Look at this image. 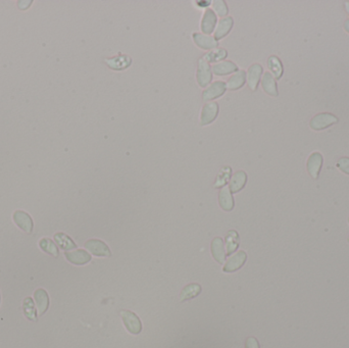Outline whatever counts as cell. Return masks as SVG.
Here are the masks:
<instances>
[{"label": "cell", "instance_id": "17", "mask_svg": "<svg viewBox=\"0 0 349 348\" xmlns=\"http://www.w3.org/2000/svg\"><path fill=\"white\" fill-rule=\"evenodd\" d=\"M261 86L263 90L271 96H278V88L274 76L266 72L261 79Z\"/></svg>", "mask_w": 349, "mask_h": 348}, {"label": "cell", "instance_id": "20", "mask_svg": "<svg viewBox=\"0 0 349 348\" xmlns=\"http://www.w3.org/2000/svg\"><path fill=\"white\" fill-rule=\"evenodd\" d=\"M246 180H247V176L245 174V172L243 171H238L234 174V176L231 179L230 182V191L232 193H236L238 191H240L246 184Z\"/></svg>", "mask_w": 349, "mask_h": 348}, {"label": "cell", "instance_id": "31", "mask_svg": "<svg viewBox=\"0 0 349 348\" xmlns=\"http://www.w3.org/2000/svg\"><path fill=\"white\" fill-rule=\"evenodd\" d=\"M337 168L343 173L349 175V157H342L337 162Z\"/></svg>", "mask_w": 349, "mask_h": 348}, {"label": "cell", "instance_id": "35", "mask_svg": "<svg viewBox=\"0 0 349 348\" xmlns=\"http://www.w3.org/2000/svg\"><path fill=\"white\" fill-rule=\"evenodd\" d=\"M0 301H1V297H0Z\"/></svg>", "mask_w": 349, "mask_h": 348}, {"label": "cell", "instance_id": "7", "mask_svg": "<svg viewBox=\"0 0 349 348\" xmlns=\"http://www.w3.org/2000/svg\"><path fill=\"white\" fill-rule=\"evenodd\" d=\"M34 299H35V304L38 311V315L43 316L48 311V308H49L48 293L44 289L39 288L34 293Z\"/></svg>", "mask_w": 349, "mask_h": 348}, {"label": "cell", "instance_id": "16", "mask_svg": "<svg viewBox=\"0 0 349 348\" xmlns=\"http://www.w3.org/2000/svg\"><path fill=\"white\" fill-rule=\"evenodd\" d=\"M23 311L25 317L31 322H37L38 320V311L35 304V301L31 297H27L23 302Z\"/></svg>", "mask_w": 349, "mask_h": 348}, {"label": "cell", "instance_id": "23", "mask_svg": "<svg viewBox=\"0 0 349 348\" xmlns=\"http://www.w3.org/2000/svg\"><path fill=\"white\" fill-rule=\"evenodd\" d=\"M131 58L128 55H117L114 58L107 59V64L115 70H124L131 65Z\"/></svg>", "mask_w": 349, "mask_h": 348}, {"label": "cell", "instance_id": "10", "mask_svg": "<svg viewBox=\"0 0 349 348\" xmlns=\"http://www.w3.org/2000/svg\"><path fill=\"white\" fill-rule=\"evenodd\" d=\"M219 113V105L217 103H209L207 104L201 113L200 122L202 126L209 125L215 120V118L218 116Z\"/></svg>", "mask_w": 349, "mask_h": 348}, {"label": "cell", "instance_id": "18", "mask_svg": "<svg viewBox=\"0 0 349 348\" xmlns=\"http://www.w3.org/2000/svg\"><path fill=\"white\" fill-rule=\"evenodd\" d=\"M219 202H220L221 208L224 211H227V212L232 211L234 208V199H233L232 194L229 188L224 187L221 189L220 194H219Z\"/></svg>", "mask_w": 349, "mask_h": 348}, {"label": "cell", "instance_id": "9", "mask_svg": "<svg viewBox=\"0 0 349 348\" xmlns=\"http://www.w3.org/2000/svg\"><path fill=\"white\" fill-rule=\"evenodd\" d=\"M226 89H227L226 83H224L222 81L214 82L208 89H206L203 91L202 97H203L204 100H212V99L218 98L225 93Z\"/></svg>", "mask_w": 349, "mask_h": 348}, {"label": "cell", "instance_id": "21", "mask_svg": "<svg viewBox=\"0 0 349 348\" xmlns=\"http://www.w3.org/2000/svg\"><path fill=\"white\" fill-rule=\"evenodd\" d=\"M246 80V73L245 71L241 70L238 71L235 75H233L232 77H230L226 83V87L230 90H236L241 88Z\"/></svg>", "mask_w": 349, "mask_h": 348}, {"label": "cell", "instance_id": "5", "mask_svg": "<svg viewBox=\"0 0 349 348\" xmlns=\"http://www.w3.org/2000/svg\"><path fill=\"white\" fill-rule=\"evenodd\" d=\"M85 247L86 249H88L92 254L96 255V256H111L112 252L109 248V246L100 241V240H96V239H91L89 241H87L85 243Z\"/></svg>", "mask_w": 349, "mask_h": 348}, {"label": "cell", "instance_id": "28", "mask_svg": "<svg viewBox=\"0 0 349 348\" xmlns=\"http://www.w3.org/2000/svg\"><path fill=\"white\" fill-rule=\"evenodd\" d=\"M227 50L223 49V48H217L214 49L212 51H210L209 53L206 54V56L203 57L208 63H217L219 60H222L224 58L227 57Z\"/></svg>", "mask_w": 349, "mask_h": 348}, {"label": "cell", "instance_id": "11", "mask_svg": "<svg viewBox=\"0 0 349 348\" xmlns=\"http://www.w3.org/2000/svg\"><path fill=\"white\" fill-rule=\"evenodd\" d=\"M246 258H247V255L244 251L238 252L236 255H234L227 261L223 271L226 272V273H232V272L239 270L245 263Z\"/></svg>", "mask_w": 349, "mask_h": 348}, {"label": "cell", "instance_id": "34", "mask_svg": "<svg viewBox=\"0 0 349 348\" xmlns=\"http://www.w3.org/2000/svg\"><path fill=\"white\" fill-rule=\"evenodd\" d=\"M345 10L349 14V2H345Z\"/></svg>", "mask_w": 349, "mask_h": 348}, {"label": "cell", "instance_id": "33", "mask_svg": "<svg viewBox=\"0 0 349 348\" xmlns=\"http://www.w3.org/2000/svg\"><path fill=\"white\" fill-rule=\"evenodd\" d=\"M344 29L349 33V19H347V21L344 23Z\"/></svg>", "mask_w": 349, "mask_h": 348}, {"label": "cell", "instance_id": "30", "mask_svg": "<svg viewBox=\"0 0 349 348\" xmlns=\"http://www.w3.org/2000/svg\"><path fill=\"white\" fill-rule=\"evenodd\" d=\"M238 237H236L235 239L234 238H231V235L228 234V237H227V247H228V254H231L232 252H234L236 249H237V246H238Z\"/></svg>", "mask_w": 349, "mask_h": 348}, {"label": "cell", "instance_id": "14", "mask_svg": "<svg viewBox=\"0 0 349 348\" xmlns=\"http://www.w3.org/2000/svg\"><path fill=\"white\" fill-rule=\"evenodd\" d=\"M262 73V67L258 64L252 65L248 69V75H247V80H248V85L251 90H256L258 82L260 80V76Z\"/></svg>", "mask_w": 349, "mask_h": 348}, {"label": "cell", "instance_id": "4", "mask_svg": "<svg viewBox=\"0 0 349 348\" xmlns=\"http://www.w3.org/2000/svg\"><path fill=\"white\" fill-rule=\"evenodd\" d=\"M212 81V68L210 64L204 59L198 60L197 69V82L201 87H207Z\"/></svg>", "mask_w": 349, "mask_h": 348}, {"label": "cell", "instance_id": "27", "mask_svg": "<svg viewBox=\"0 0 349 348\" xmlns=\"http://www.w3.org/2000/svg\"><path fill=\"white\" fill-rule=\"evenodd\" d=\"M39 246H40V248L44 252H46V253H48V254H50V255H52L54 257L58 256V248L52 242L51 239H49V238H42L39 241Z\"/></svg>", "mask_w": 349, "mask_h": 348}, {"label": "cell", "instance_id": "12", "mask_svg": "<svg viewBox=\"0 0 349 348\" xmlns=\"http://www.w3.org/2000/svg\"><path fill=\"white\" fill-rule=\"evenodd\" d=\"M193 39H194V42L196 43V45H198L202 49H213V48H216L219 45V43L215 39V37H212L210 35L194 33Z\"/></svg>", "mask_w": 349, "mask_h": 348}, {"label": "cell", "instance_id": "19", "mask_svg": "<svg viewBox=\"0 0 349 348\" xmlns=\"http://www.w3.org/2000/svg\"><path fill=\"white\" fill-rule=\"evenodd\" d=\"M233 27V17L232 16H227L222 18L219 22V25L216 29L215 32V39H222L224 38L231 30Z\"/></svg>", "mask_w": 349, "mask_h": 348}, {"label": "cell", "instance_id": "8", "mask_svg": "<svg viewBox=\"0 0 349 348\" xmlns=\"http://www.w3.org/2000/svg\"><path fill=\"white\" fill-rule=\"evenodd\" d=\"M322 166H323V155L320 152H314L309 157V160H307L309 174L314 179H318Z\"/></svg>", "mask_w": 349, "mask_h": 348}, {"label": "cell", "instance_id": "32", "mask_svg": "<svg viewBox=\"0 0 349 348\" xmlns=\"http://www.w3.org/2000/svg\"><path fill=\"white\" fill-rule=\"evenodd\" d=\"M245 348H260L259 347V343L257 341V339H255L254 337H249L246 340L245 343Z\"/></svg>", "mask_w": 349, "mask_h": 348}, {"label": "cell", "instance_id": "36", "mask_svg": "<svg viewBox=\"0 0 349 348\" xmlns=\"http://www.w3.org/2000/svg\"><path fill=\"white\" fill-rule=\"evenodd\" d=\"M348 241H349V237H348Z\"/></svg>", "mask_w": 349, "mask_h": 348}, {"label": "cell", "instance_id": "6", "mask_svg": "<svg viewBox=\"0 0 349 348\" xmlns=\"http://www.w3.org/2000/svg\"><path fill=\"white\" fill-rule=\"evenodd\" d=\"M65 256L71 263L76 264V265H83V264L88 263L91 260V255L82 249L74 250V251H67L65 253Z\"/></svg>", "mask_w": 349, "mask_h": 348}, {"label": "cell", "instance_id": "1", "mask_svg": "<svg viewBox=\"0 0 349 348\" xmlns=\"http://www.w3.org/2000/svg\"><path fill=\"white\" fill-rule=\"evenodd\" d=\"M120 316H121L125 327L131 334L138 335L141 333L142 331L141 321L134 313L130 311H121Z\"/></svg>", "mask_w": 349, "mask_h": 348}, {"label": "cell", "instance_id": "24", "mask_svg": "<svg viewBox=\"0 0 349 348\" xmlns=\"http://www.w3.org/2000/svg\"><path fill=\"white\" fill-rule=\"evenodd\" d=\"M54 240H55L56 244L58 245V247H60L64 250H72V249H75L77 247L75 242L71 239V237H69L68 235H66L64 233L55 234Z\"/></svg>", "mask_w": 349, "mask_h": 348}, {"label": "cell", "instance_id": "25", "mask_svg": "<svg viewBox=\"0 0 349 348\" xmlns=\"http://www.w3.org/2000/svg\"><path fill=\"white\" fill-rule=\"evenodd\" d=\"M201 292V286L198 284H190L181 292V301H185L196 297Z\"/></svg>", "mask_w": 349, "mask_h": 348}, {"label": "cell", "instance_id": "29", "mask_svg": "<svg viewBox=\"0 0 349 348\" xmlns=\"http://www.w3.org/2000/svg\"><path fill=\"white\" fill-rule=\"evenodd\" d=\"M213 7L216 10V12L220 15V16H224L228 13V6L226 5V2L222 1V0H217L214 1L213 3Z\"/></svg>", "mask_w": 349, "mask_h": 348}, {"label": "cell", "instance_id": "22", "mask_svg": "<svg viewBox=\"0 0 349 348\" xmlns=\"http://www.w3.org/2000/svg\"><path fill=\"white\" fill-rule=\"evenodd\" d=\"M212 70L218 76H225V75L238 71V67L232 62H223V63L213 66Z\"/></svg>", "mask_w": 349, "mask_h": 348}, {"label": "cell", "instance_id": "15", "mask_svg": "<svg viewBox=\"0 0 349 348\" xmlns=\"http://www.w3.org/2000/svg\"><path fill=\"white\" fill-rule=\"evenodd\" d=\"M212 253L214 258L219 263H224L226 260V254L224 251V241L222 238L217 237L212 242Z\"/></svg>", "mask_w": 349, "mask_h": 348}, {"label": "cell", "instance_id": "2", "mask_svg": "<svg viewBox=\"0 0 349 348\" xmlns=\"http://www.w3.org/2000/svg\"><path fill=\"white\" fill-rule=\"evenodd\" d=\"M12 219L13 222L15 223V225L24 232L30 233L33 232L34 229V222L33 219L31 218V216L24 212V211H16L13 213L12 215Z\"/></svg>", "mask_w": 349, "mask_h": 348}, {"label": "cell", "instance_id": "13", "mask_svg": "<svg viewBox=\"0 0 349 348\" xmlns=\"http://www.w3.org/2000/svg\"><path fill=\"white\" fill-rule=\"evenodd\" d=\"M217 24V15L214 12V10L212 9H207L203 17H202V22H201V30L206 33V34H212L215 30Z\"/></svg>", "mask_w": 349, "mask_h": 348}, {"label": "cell", "instance_id": "3", "mask_svg": "<svg viewBox=\"0 0 349 348\" xmlns=\"http://www.w3.org/2000/svg\"><path fill=\"white\" fill-rule=\"evenodd\" d=\"M338 122V117L331 114H320L313 117L311 120V128L316 131L324 130L334 124Z\"/></svg>", "mask_w": 349, "mask_h": 348}, {"label": "cell", "instance_id": "26", "mask_svg": "<svg viewBox=\"0 0 349 348\" xmlns=\"http://www.w3.org/2000/svg\"><path fill=\"white\" fill-rule=\"evenodd\" d=\"M268 67L270 71L273 73L274 77L277 79H280L283 75V66L281 64V60L277 56H271L268 60Z\"/></svg>", "mask_w": 349, "mask_h": 348}]
</instances>
